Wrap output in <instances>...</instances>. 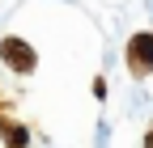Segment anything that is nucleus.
Here are the masks:
<instances>
[{"instance_id":"7ed1b4c3","label":"nucleus","mask_w":153,"mask_h":148,"mask_svg":"<svg viewBox=\"0 0 153 148\" xmlns=\"http://www.w3.org/2000/svg\"><path fill=\"white\" fill-rule=\"evenodd\" d=\"M149 148H153V136H149Z\"/></svg>"},{"instance_id":"f257e3e1","label":"nucleus","mask_w":153,"mask_h":148,"mask_svg":"<svg viewBox=\"0 0 153 148\" xmlns=\"http://www.w3.org/2000/svg\"><path fill=\"white\" fill-rule=\"evenodd\" d=\"M128 68L136 72V76L153 72V34H136V38L128 42Z\"/></svg>"},{"instance_id":"f03ea898","label":"nucleus","mask_w":153,"mask_h":148,"mask_svg":"<svg viewBox=\"0 0 153 148\" xmlns=\"http://www.w3.org/2000/svg\"><path fill=\"white\" fill-rule=\"evenodd\" d=\"M0 55H4V59L17 68V72H30L34 68V51L22 42V38H4V47H0Z\"/></svg>"}]
</instances>
